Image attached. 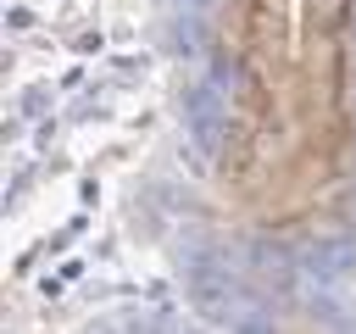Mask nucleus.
Masks as SVG:
<instances>
[{
  "label": "nucleus",
  "instance_id": "f257e3e1",
  "mask_svg": "<svg viewBox=\"0 0 356 334\" xmlns=\"http://www.w3.org/2000/svg\"><path fill=\"white\" fill-rule=\"evenodd\" d=\"M356 167V0H239L222 195L256 228H300Z\"/></svg>",
  "mask_w": 356,
  "mask_h": 334
}]
</instances>
